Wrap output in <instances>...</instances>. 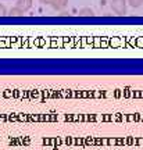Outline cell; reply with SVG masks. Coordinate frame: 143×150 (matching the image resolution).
<instances>
[{
    "label": "cell",
    "mask_w": 143,
    "mask_h": 150,
    "mask_svg": "<svg viewBox=\"0 0 143 150\" xmlns=\"http://www.w3.org/2000/svg\"><path fill=\"white\" fill-rule=\"evenodd\" d=\"M8 14H10V16H14V17L16 16H24V13H22L20 8H17V7H13V8L8 11Z\"/></svg>",
    "instance_id": "6"
},
{
    "label": "cell",
    "mask_w": 143,
    "mask_h": 150,
    "mask_svg": "<svg viewBox=\"0 0 143 150\" xmlns=\"http://www.w3.org/2000/svg\"><path fill=\"white\" fill-rule=\"evenodd\" d=\"M110 7L114 14L117 16H125L128 11V0H111Z\"/></svg>",
    "instance_id": "1"
},
{
    "label": "cell",
    "mask_w": 143,
    "mask_h": 150,
    "mask_svg": "<svg viewBox=\"0 0 143 150\" xmlns=\"http://www.w3.org/2000/svg\"><path fill=\"white\" fill-rule=\"evenodd\" d=\"M32 6H33V0H17V3H16V7L20 8L24 14L31 10Z\"/></svg>",
    "instance_id": "2"
},
{
    "label": "cell",
    "mask_w": 143,
    "mask_h": 150,
    "mask_svg": "<svg viewBox=\"0 0 143 150\" xmlns=\"http://www.w3.org/2000/svg\"><path fill=\"white\" fill-rule=\"evenodd\" d=\"M128 4L133 8H139L143 6V0H128Z\"/></svg>",
    "instance_id": "5"
},
{
    "label": "cell",
    "mask_w": 143,
    "mask_h": 150,
    "mask_svg": "<svg viewBox=\"0 0 143 150\" xmlns=\"http://www.w3.org/2000/svg\"><path fill=\"white\" fill-rule=\"evenodd\" d=\"M67 6H68V0H53L50 7L56 11H64L67 8Z\"/></svg>",
    "instance_id": "3"
},
{
    "label": "cell",
    "mask_w": 143,
    "mask_h": 150,
    "mask_svg": "<svg viewBox=\"0 0 143 150\" xmlns=\"http://www.w3.org/2000/svg\"><path fill=\"white\" fill-rule=\"evenodd\" d=\"M39 1H40L43 6H52V3H53V0H39Z\"/></svg>",
    "instance_id": "8"
},
{
    "label": "cell",
    "mask_w": 143,
    "mask_h": 150,
    "mask_svg": "<svg viewBox=\"0 0 143 150\" xmlns=\"http://www.w3.org/2000/svg\"><path fill=\"white\" fill-rule=\"evenodd\" d=\"M7 16V8H6V6L0 4V17H4Z\"/></svg>",
    "instance_id": "7"
},
{
    "label": "cell",
    "mask_w": 143,
    "mask_h": 150,
    "mask_svg": "<svg viewBox=\"0 0 143 150\" xmlns=\"http://www.w3.org/2000/svg\"><path fill=\"white\" fill-rule=\"evenodd\" d=\"M81 17H93L95 16V11L92 10L90 7H85V8H81L78 13Z\"/></svg>",
    "instance_id": "4"
}]
</instances>
